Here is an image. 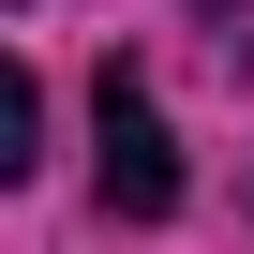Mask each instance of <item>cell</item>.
Wrapping results in <instances>:
<instances>
[{
	"instance_id": "1",
	"label": "cell",
	"mask_w": 254,
	"mask_h": 254,
	"mask_svg": "<svg viewBox=\"0 0 254 254\" xmlns=\"http://www.w3.org/2000/svg\"><path fill=\"white\" fill-rule=\"evenodd\" d=\"M90 180H105L120 224H165V209H180V135H165L150 75H120V60H105V90H90Z\"/></svg>"
},
{
	"instance_id": "2",
	"label": "cell",
	"mask_w": 254,
	"mask_h": 254,
	"mask_svg": "<svg viewBox=\"0 0 254 254\" xmlns=\"http://www.w3.org/2000/svg\"><path fill=\"white\" fill-rule=\"evenodd\" d=\"M30 135H45V90H30V60H0V180L30 165Z\"/></svg>"
}]
</instances>
